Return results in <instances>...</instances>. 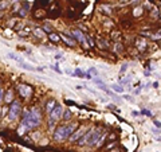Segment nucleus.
I'll return each mask as SVG.
<instances>
[{"instance_id": "nucleus-5", "label": "nucleus", "mask_w": 161, "mask_h": 152, "mask_svg": "<svg viewBox=\"0 0 161 152\" xmlns=\"http://www.w3.org/2000/svg\"><path fill=\"white\" fill-rule=\"evenodd\" d=\"M18 91L19 94L23 97V98H30L31 94H32V89H31V86H28V85H19L18 86Z\"/></svg>"}, {"instance_id": "nucleus-16", "label": "nucleus", "mask_w": 161, "mask_h": 152, "mask_svg": "<svg viewBox=\"0 0 161 152\" xmlns=\"http://www.w3.org/2000/svg\"><path fill=\"white\" fill-rule=\"evenodd\" d=\"M111 89H113L114 91H116V93H123V88L121 86V85H111Z\"/></svg>"}, {"instance_id": "nucleus-39", "label": "nucleus", "mask_w": 161, "mask_h": 152, "mask_svg": "<svg viewBox=\"0 0 161 152\" xmlns=\"http://www.w3.org/2000/svg\"><path fill=\"white\" fill-rule=\"evenodd\" d=\"M160 132H161V131H160V129H156V128H154V129H153V133H157V135H159Z\"/></svg>"}, {"instance_id": "nucleus-43", "label": "nucleus", "mask_w": 161, "mask_h": 152, "mask_svg": "<svg viewBox=\"0 0 161 152\" xmlns=\"http://www.w3.org/2000/svg\"><path fill=\"white\" fill-rule=\"evenodd\" d=\"M0 1H1V0H0Z\"/></svg>"}, {"instance_id": "nucleus-26", "label": "nucleus", "mask_w": 161, "mask_h": 152, "mask_svg": "<svg viewBox=\"0 0 161 152\" xmlns=\"http://www.w3.org/2000/svg\"><path fill=\"white\" fill-rule=\"evenodd\" d=\"M30 28H26V30H23V31H20V32H19V35L20 36H26V35H28V32H30Z\"/></svg>"}, {"instance_id": "nucleus-38", "label": "nucleus", "mask_w": 161, "mask_h": 152, "mask_svg": "<svg viewBox=\"0 0 161 152\" xmlns=\"http://www.w3.org/2000/svg\"><path fill=\"white\" fill-rule=\"evenodd\" d=\"M107 108H109V109H113V110H118V109L116 108V105H111V104L107 105Z\"/></svg>"}, {"instance_id": "nucleus-23", "label": "nucleus", "mask_w": 161, "mask_h": 152, "mask_svg": "<svg viewBox=\"0 0 161 152\" xmlns=\"http://www.w3.org/2000/svg\"><path fill=\"white\" fill-rule=\"evenodd\" d=\"M101 10L105 11V14H107V15H110L111 14V8L107 7V5H101Z\"/></svg>"}, {"instance_id": "nucleus-9", "label": "nucleus", "mask_w": 161, "mask_h": 152, "mask_svg": "<svg viewBox=\"0 0 161 152\" xmlns=\"http://www.w3.org/2000/svg\"><path fill=\"white\" fill-rule=\"evenodd\" d=\"M136 46H137V48H138L140 51H144V50H145V47H146V42H145V39H142V38H137V39H136Z\"/></svg>"}, {"instance_id": "nucleus-31", "label": "nucleus", "mask_w": 161, "mask_h": 152, "mask_svg": "<svg viewBox=\"0 0 161 152\" xmlns=\"http://www.w3.org/2000/svg\"><path fill=\"white\" fill-rule=\"evenodd\" d=\"M3 100H4V90H3L1 88H0V104H1Z\"/></svg>"}, {"instance_id": "nucleus-42", "label": "nucleus", "mask_w": 161, "mask_h": 152, "mask_svg": "<svg viewBox=\"0 0 161 152\" xmlns=\"http://www.w3.org/2000/svg\"><path fill=\"white\" fill-rule=\"evenodd\" d=\"M157 141H160V143H161V136H160V137H157Z\"/></svg>"}, {"instance_id": "nucleus-15", "label": "nucleus", "mask_w": 161, "mask_h": 152, "mask_svg": "<svg viewBox=\"0 0 161 152\" xmlns=\"http://www.w3.org/2000/svg\"><path fill=\"white\" fill-rule=\"evenodd\" d=\"M4 100H5V102H13V93H12V90H7L5 91Z\"/></svg>"}, {"instance_id": "nucleus-37", "label": "nucleus", "mask_w": 161, "mask_h": 152, "mask_svg": "<svg viewBox=\"0 0 161 152\" xmlns=\"http://www.w3.org/2000/svg\"><path fill=\"white\" fill-rule=\"evenodd\" d=\"M123 98H125L126 101H132V100H133V98H132L130 96H128V94H123Z\"/></svg>"}, {"instance_id": "nucleus-28", "label": "nucleus", "mask_w": 161, "mask_h": 152, "mask_svg": "<svg viewBox=\"0 0 161 152\" xmlns=\"http://www.w3.org/2000/svg\"><path fill=\"white\" fill-rule=\"evenodd\" d=\"M86 42H87V43H89V46H90V47H93V46L95 45V43H94V41H93V39L90 38V36H87V38H86Z\"/></svg>"}, {"instance_id": "nucleus-10", "label": "nucleus", "mask_w": 161, "mask_h": 152, "mask_svg": "<svg viewBox=\"0 0 161 152\" xmlns=\"http://www.w3.org/2000/svg\"><path fill=\"white\" fill-rule=\"evenodd\" d=\"M91 132H93V131H91V129H89L85 135H83V137H82V139H79V141H78V144H79V145H86V144H87V140H89V137H90Z\"/></svg>"}, {"instance_id": "nucleus-3", "label": "nucleus", "mask_w": 161, "mask_h": 152, "mask_svg": "<svg viewBox=\"0 0 161 152\" xmlns=\"http://www.w3.org/2000/svg\"><path fill=\"white\" fill-rule=\"evenodd\" d=\"M20 110H22V105H20V102L19 101H13L12 104H11V106L8 108V119H10L11 121H13V120L19 116Z\"/></svg>"}, {"instance_id": "nucleus-33", "label": "nucleus", "mask_w": 161, "mask_h": 152, "mask_svg": "<svg viewBox=\"0 0 161 152\" xmlns=\"http://www.w3.org/2000/svg\"><path fill=\"white\" fill-rule=\"evenodd\" d=\"M126 70H128V63H123L122 67H121V73H125Z\"/></svg>"}, {"instance_id": "nucleus-24", "label": "nucleus", "mask_w": 161, "mask_h": 152, "mask_svg": "<svg viewBox=\"0 0 161 152\" xmlns=\"http://www.w3.org/2000/svg\"><path fill=\"white\" fill-rule=\"evenodd\" d=\"M98 45H99L101 48H107V42L106 41H102V39H101V41L98 42Z\"/></svg>"}, {"instance_id": "nucleus-6", "label": "nucleus", "mask_w": 161, "mask_h": 152, "mask_svg": "<svg viewBox=\"0 0 161 152\" xmlns=\"http://www.w3.org/2000/svg\"><path fill=\"white\" fill-rule=\"evenodd\" d=\"M101 133H102V129H95V131H93L91 132V135H90V137H89V140H87V144L86 145H95L97 144V141H98V139H99V136H101Z\"/></svg>"}, {"instance_id": "nucleus-4", "label": "nucleus", "mask_w": 161, "mask_h": 152, "mask_svg": "<svg viewBox=\"0 0 161 152\" xmlns=\"http://www.w3.org/2000/svg\"><path fill=\"white\" fill-rule=\"evenodd\" d=\"M54 140L60 141V140H66V125H60L54 132Z\"/></svg>"}, {"instance_id": "nucleus-2", "label": "nucleus", "mask_w": 161, "mask_h": 152, "mask_svg": "<svg viewBox=\"0 0 161 152\" xmlns=\"http://www.w3.org/2000/svg\"><path fill=\"white\" fill-rule=\"evenodd\" d=\"M62 113H63L62 106L56 104L55 108H54L53 110H51V113H50V121H48V125H50V127H54V124H55L58 120L62 119V116H63Z\"/></svg>"}, {"instance_id": "nucleus-41", "label": "nucleus", "mask_w": 161, "mask_h": 152, "mask_svg": "<svg viewBox=\"0 0 161 152\" xmlns=\"http://www.w3.org/2000/svg\"><path fill=\"white\" fill-rule=\"evenodd\" d=\"M55 58L56 59H62V55H59V54H58V55H55Z\"/></svg>"}, {"instance_id": "nucleus-14", "label": "nucleus", "mask_w": 161, "mask_h": 152, "mask_svg": "<svg viewBox=\"0 0 161 152\" xmlns=\"http://www.w3.org/2000/svg\"><path fill=\"white\" fill-rule=\"evenodd\" d=\"M7 57H8V58H11V59H13V61H16V62H18V63H19V65L24 62V61H23L22 58H20V57H18V55H16V54H13V53H8V54H7Z\"/></svg>"}, {"instance_id": "nucleus-30", "label": "nucleus", "mask_w": 161, "mask_h": 152, "mask_svg": "<svg viewBox=\"0 0 161 152\" xmlns=\"http://www.w3.org/2000/svg\"><path fill=\"white\" fill-rule=\"evenodd\" d=\"M133 14H134V16H138V15H141V14H142V10H141V8H136Z\"/></svg>"}, {"instance_id": "nucleus-22", "label": "nucleus", "mask_w": 161, "mask_h": 152, "mask_svg": "<svg viewBox=\"0 0 161 152\" xmlns=\"http://www.w3.org/2000/svg\"><path fill=\"white\" fill-rule=\"evenodd\" d=\"M89 73L91 74V77H93V78L98 76V70H97L95 67H90V69H89Z\"/></svg>"}, {"instance_id": "nucleus-35", "label": "nucleus", "mask_w": 161, "mask_h": 152, "mask_svg": "<svg viewBox=\"0 0 161 152\" xmlns=\"http://www.w3.org/2000/svg\"><path fill=\"white\" fill-rule=\"evenodd\" d=\"M153 124H154V127L161 128V122H160V121H157V120H154V121H153Z\"/></svg>"}, {"instance_id": "nucleus-20", "label": "nucleus", "mask_w": 161, "mask_h": 152, "mask_svg": "<svg viewBox=\"0 0 161 152\" xmlns=\"http://www.w3.org/2000/svg\"><path fill=\"white\" fill-rule=\"evenodd\" d=\"M8 5H10V1H8V0H1V1H0V11L5 10Z\"/></svg>"}, {"instance_id": "nucleus-12", "label": "nucleus", "mask_w": 161, "mask_h": 152, "mask_svg": "<svg viewBox=\"0 0 161 152\" xmlns=\"http://www.w3.org/2000/svg\"><path fill=\"white\" fill-rule=\"evenodd\" d=\"M55 105H56V101H55V100H50V101L47 102V105H46V110H47L48 114H50L51 110L55 108Z\"/></svg>"}, {"instance_id": "nucleus-32", "label": "nucleus", "mask_w": 161, "mask_h": 152, "mask_svg": "<svg viewBox=\"0 0 161 152\" xmlns=\"http://www.w3.org/2000/svg\"><path fill=\"white\" fill-rule=\"evenodd\" d=\"M26 14H27V11H26L24 8H22V10L19 11V16H22V18L23 16H26Z\"/></svg>"}, {"instance_id": "nucleus-25", "label": "nucleus", "mask_w": 161, "mask_h": 152, "mask_svg": "<svg viewBox=\"0 0 161 152\" xmlns=\"http://www.w3.org/2000/svg\"><path fill=\"white\" fill-rule=\"evenodd\" d=\"M105 137H106V133L103 135V136H99V139H98V141H97V147H99V145H102V143H103V140H105Z\"/></svg>"}, {"instance_id": "nucleus-34", "label": "nucleus", "mask_w": 161, "mask_h": 152, "mask_svg": "<svg viewBox=\"0 0 161 152\" xmlns=\"http://www.w3.org/2000/svg\"><path fill=\"white\" fill-rule=\"evenodd\" d=\"M44 31H46V32H48V34H50V32H53V28H51L50 26H44Z\"/></svg>"}, {"instance_id": "nucleus-11", "label": "nucleus", "mask_w": 161, "mask_h": 152, "mask_svg": "<svg viewBox=\"0 0 161 152\" xmlns=\"http://www.w3.org/2000/svg\"><path fill=\"white\" fill-rule=\"evenodd\" d=\"M85 133H86V132H85V129H77V132H75V133H73L70 137H68V139H70L71 141H74V140H78L79 137H80V136H83Z\"/></svg>"}, {"instance_id": "nucleus-13", "label": "nucleus", "mask_w": 161, "mask_h": 152, "mask_svg": "<svg viewBox=\"0 0 161 152\" xmlns=\"http://www.w3.org/2000/svg\"><path fill=\"white\" fill-rule=\"evenodd\" d=\"M48 39H50L51 42H54V43H58V42L60 41V36H59V34L50 32V34H48Z\"/></svg>"}, {"instance_id": "nucleus-40", "label": "nucleus", "mask_w": 161, "mask_h": 152, "mask_svg": "<svg viewBox=\"0 0 161 152\" xmlns=\"http://www.w3.org/2000/svg\"><path fill=\"white\" fill-rule=\"evenodd\" d=\"M140 93H141V89H137V90L134 91V94H140Z\"/></svg>"}, {"instance_id": "nucleus-19", "label": "nucleus", "mask_w": 161, "mask_h": 152, "mask_svg": "<svg viewBox=\"0 0 161 152\" xmlns=\"http://www.w3.org/2000/svg\"><path fill=\"white\" fill-rule=\"evenodd\" d=\"M34 34H35L36 36H39V38H43V36H44V31H43L42 28H35V30H34Z\"/></svg>"}, {"instance_id": "nucleus-17", "label": "nucleus", "mask_w": 161, "mask_h": 152, "mask_svg": "<svg viewBox=\"0 0 161 152\" xmlns=\"http://www.w3.org/2000/svg\"><path fill=\"white\" fill-rule=\"evenodd\" d=\"M20 66H22L23 69H27V70H30V71H35L36 69L35 67H32L30 63H26V62H23V63H20Z\"/></svg>"}, {"instance_id": "nucleus-1", "label": "nucleus", "mask_w": 161, "mask_h": 152, "mask_svg": "<svg viewBox=\"0 0 161 152\" xmlns=\"http://www.w3.org/2000/svg\"><path fill=\"white\" fill-rule=\"evenodd\" d=\"M40 122H42V114H40L39 109L38 108H32L31 110H28V112L24 113V117H23L22 124H20V127L18 129V133L23 135L26 131L32 129V128L40 125Z\"/></svg>"}, {"instance_id": "nucleus-21", "label": "nucleus", "mask_w": 161, "mask_h": 152, "mask_svg": "<svg viewBox=\"0 0 161 152\" xmlns=\"http://www.w3.org/2000/svg\"><path fill=\"white\" fill-rule=\"evenodd\" d=\"M75 77H80V78H85V76H86V73H83L80 69H75Z\"/></svg>"}, {"instance_id": "nucleus-29", "label": "nucleus", "mask_w": 161, "mask_h": 152, "mask_svg": "<svg viewBox=\"0 0 161 152\" xmlns=\"http://www.w3.org/2000/svg\"><path fill=\"white\" fill-rule=\"evenodd\" d=\"M50 67H51V69H53V70H54V71H56V73H59V74H62V70H60V69L58 67V66H54V65H53V66H50Z\"/></svg>"}, {"instance_id": "nucleus-8", "label": "nucleus", "mask_w": 161, "mask_h": 152, "mask_svg": "<svg viewBox=\"0 0 161 152\" xmlns=\"http://www.w3.org/2000/svg\"><path fill=\"white\" fill-rule=\"evenodd\" d=\"M73 36H74V38H75L78 42H80L83 46H86V43H87V42H86L85 34H83L80 30H74V31H73Z\"/></svg>"}, {"instance_id": "nucleus-18", "label": "nucleus", "mask_w": 161, "mask_h": 152, "mask_svg": "<svg viewBox=\"0 0 161 152\" xmlns=\"http://www.w3.org/2000/svg\"><path fill=\"white\" fill-rule=\"evenodd\" d=\"M70 117H71V110H70V109H66L65 114L62 116V119L65 120V121H67V120H70Z\"/></svg>"}, {"instance_id": "nucleus-27", "label": "nucleus", "mask_w": 161, "mask_h": 152, "mask_svg": "<svg viewBox=\"0 0 161 152\" xmlns=\"http://www.w3.org/2000/svg\"><path fill=\"white\" fill-rule=\"evenodd\" d=\"M141 113L145 114V116H148V117H150V116H152V112H150V110H148V109H142V110H141Z\"/></svg>"}, {"instance_id": "nucleus-36", "label": "nucleus", "mask_w": 161, "mask_h": 152, "mask_svg": "<svg viewBox=\"0 0 161 152\" xmlns=\"http://www.w3.org/2000/svg\"><path fill=\"white\" fill-rule=\"evenodd\" d=\"M23 8H24L26 11H28L30 10V3H24V4H23Z\"/></svg>"}, {"instance_id": "nucleus-7", "label": "nucleus", "mask_w": 161, "mask_h": 152, "mask_svg": "<svg viewBox=\"0 0 161 152\" xmlns=\"http://www.w3.org/2000/svg\"><path fill=\"white\" fill-rule=\"evenodd\" d=\"M59 36H60V39L65 41V43L67 46H75V41H74L73 35H70L67 32H62V34H59Z\"/></svg>"}]
</instances>
